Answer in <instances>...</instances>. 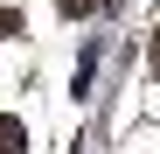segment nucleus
Masks as SVG:
<instances>
[{"label": "nucleus", "mask_w": 160, "mask_h": 154, "mask_svg": "<svg viewBox=\"0 0 160 154\" xmlns=\"http://www.w3.org/2000/svg\"><path fill=\"white\" fill-rule=\"evenodd\" d=\"M0 147H7V154H28V126H21L14 112H7V119H0Z\"/></svg>", "instance_id": "nucleus-1"}, {"label": "nucleus", "mask_w": 160, "mask_h": 154, "mask_svg": "<svg viewBox=\"0 0 160 154\" xmlns=\"http://www.w3.org/2000/svg\"><path fill=\"white\" fill-rule=\"evenodd\" d=\"M98 7H104V0H63V14H70V21H84V14H98Z\"/></svg>", "instance_id": "nucleus-2"}, {"label": "nucleus", "mask_w": 160, "mask_h": 154, "mask_svg": "<svg viewBox=\"0 0 160 154\" xmlns=\"http://www.w3.org/2000/svg\"><path fill=\"white\" fill-rule=\"evenodd\" d=\"M0 35H21V14L14 7H0Z\"/></svg>", "instance_id": "nucleus-3"}, {"label": "nucleus", "mask_w": 160, "mask_h": 154, "mask_svg": "<svg viewBox=\"0 0 160 154\" xmlns=\"http://www.w3.org/2000/svg\"><path fill=\"white\" fill-rule=\"evenodd\" d=\"M146 56H153V77H160V28H153V42H146Z\"/></svg>", "instance_id": "nucleus-4"}, {"label": "nucleus", "mask_w": 160, "mask_h": 154, "mask_svg": "<svg viewBox=\"0 0 160 154\" xmlns=\"http://www.w3.org/2000/svg\"><path fill=\"white\" fill-rule=\"evenodd\" d=\"M0 154H7V147H0Z\"/></svg>", "instance_id": "nucleus-5"}]
</instances>
